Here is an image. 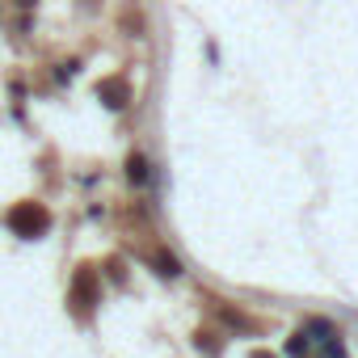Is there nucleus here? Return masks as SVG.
<instances>
[{"label":"nucleus","instance_id":"obj_6","mask_svg":"<svg viewBox=\"0 0 358 358\" xmlns=\"http://www.w3.org/2000/svg\"><path fill=\"white\" fill-rule=\"evenodd\" d=\"M156 266H160V274H164V278L182 274V266H177V257H169V253H156Z\"/></svg>","mask_w":358,"mask_h":358},{"label":"nucleus","instance_id":"obj_5","mask_svg":"<svg viewBox=\"0 0 358 358\" xmlns=\"http://www.w3.org/2000/svg\"><path fill=\"white\" fill-rule=\"evenodd\" d=\"M308 345H312V341H308V333L299 329V333H291V341H287V354H291V358H303V354H308Z\"/></svg>","mask_w":358,"mask_h":358},{"label":"nucleus","instance_id":"obj_1","mask_svg":"<svg viewBox=\"0 0 358 358\" xmlns=\"http://www.w3.org/2000/svg\"><path fill=\"white\" fill-rule=\"evenodd\" d=\"M5 224H9L13 236H22V241H38V236L51 228V215H47L43 203H17V207L5 215Z\"/></svg>","mask_w":358,"mask_h":358},{"label":"nucleus","instance_id":"obj_4","mask_svg":"<svg viewBox=\"0 0 358 358\" xmlns=\"http://www.w3.org/2000/svg\"><path fill=\"white\" fill-rule=\"evenodd\" d=\"M127 177H131L135 186H148V177H152V173H148V160H143L139 152H131V156H127Z\"/></svg>","mask_w":358,"mask_h":358},{"label":"nucleus","instance_id":"obj_2","mask_svg":"<svg viewBox=\"0 0 358 358\" xmlns=\"http://www.w3.org/2000/svg\"><path fill=\"white\" fill-rule=\"evenodd\" d=\"M68 299H72V312H76V316H89V312L97 308V270H93V266H80V270H76Z\"/></svg>","mask_w":358,"mask_h":358},{"label":"nucleus","instance_id":"obj_8","mask_svg":"<svg viewBox=\"0 0 358 358\" xmlns=\"http://www.w3.org/2000/svg\"><path fill=\"white\" fill-rule=\"evenodd\" d=\"M17 5H22V9H30V5H34V0H17Z\"/></svg>","mask_w":358,"mask_h":358},{"label":"nucleus","instance_id":"obj_7","mask_svg":"<svg viewBox=\"0 0 358 358\" xmlns=\"http://www.w3.org/2000/svg\"><path fill=\"white\" fill-rule=\"evenodd\" d=\"M249 358H274V354H270V350H253Z\"/></svg>","mask_w":358,"mask_h":358},{"label":"nucleus","instance_id":"obj_3","mask_svg":"<svg viewBox=\"0 0 358 358\" xmlns=\"http://www.w3.org/2000/svg\"><path fill=\"white\" fill-rule=\"evenodd\" d=\"M97 97H101L110 110H122V106L131 101V89H127V80H101V85H97Z\"/></svg>","mask_w":358,"mask_h":358}]
</instances>
